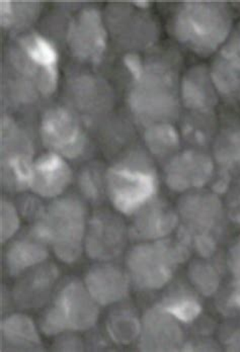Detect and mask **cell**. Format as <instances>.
<instances>
[{"mask_svg":"<svg viewBox=\"0 0 240 352\" xmlns=\"http://www.w3.org/2000/svg\"><path fill=\"white\" fill-rule=\"evenodd\" d=\"M235 23L230 6L224 2H183L175 10L173 33L186 50L206 58L219 51Z\"/></svg>","mask_w":240,"mask_h":352,"instance_id":"cell-1","label":"cell"},{"mask_svg":"<svg viewBox=\"0 0 240 352\" xmlns=\"http://www.w3.org/2000/svg\"><path fill=\"white\" fill-rule=\"evenodd\" d=\"M131 75L133 82L128 104L137 121L146 128L177 119L179 85L171 67L160 61L143 62L140 69Z\"/></svg>","mask_w":240,"mask_h":352,"instance_id":"cell-2","label":"cell"},{"mask_svg":"<svg viewBox=\"0 0 240 352\" xmlns=\"http://www.w3.org/2000/svg\"><path fill=\"white\" fill-rule=\"evenodd\" d=\"M87 224L85 204L76 197H62L45 208L31 234L52 247L62 263H74L85 250Z\"/></svg>","mask_w":240,"mask_h":352,"instance_id":"cell-3","label":"cell"},{"mask_svg":"<svg viewBox=\"0 0 240 352\" xmlns=\"http://www.w3.org/2000/svg\"><path fill=\"white\" fill-rule=\"evenodd\" d=\"M105 182L111 205L125 216H134L155 199L160 186L155 167L141 151L131 152L110 167Z\"/></svg>","mask_w":240,"mask_h":352,"instance_id":"cell-4","label":"cell"},{"mask_svg":"<svg viewBox=\"0 0 240 352\" xmlns=\"http://www.w3.org/2000/svg\"><path fill=\"white\" fill-rule=\"evenodd\" d=\"M185 244L169 240L141 242L126 257V272L130 282L143 291H158L166 287L179 264L188 257Z\"/></svg>","mask_w":240,"mask_h":352,"instance_id":"cell-5","label":"cell"},{"mask_svg":"<svg viewBox=\"0 0 240 352\" xmlns=\"http://www.w3.org/2000/svg\"><path fill=\"white\" fill-rule=\"evenodd\" d=\"M100 305L85 283L69 280L58 292L41 320L40 329L47 336L91 330L100 318Z\"/></svg>","mask_w":240,"mask_h":352,"instance_id":"cell-6","label":"cell"},{"mask_svg":"<svg viewBox=\"0 0 240 352\" xmlns=\"http://www.w3.org/2000/svg\"><path fill=\"white\" fill-rule=\"evenodd\" d=\"M18 47L12 55L16 69L31 85L35 83L42 96H52L59 79L58 53L52 43L33 33L19 38Z\"/></svg>","mask_w":240,"mask_h":352,"instance_id":"cell-7","label":"cell"},{"mask_svg":"<svg viewBox=\"0 0 240 352\" xmlns=\"http://www.w3.org/2000/svg\"><path fill=\"white\" fill-rule=\"evenodd\" d=\"M40 134L50 152L67 160L80 157L87 149L85 130L74 113L66 107H56L45 111Z\"/></svg>","mask_w":240,"mask_h":352,"instance_id":"cell-8","label":"cell"},{"mask_svg":"<svg viewBox=\"0 0 240 352\" xmlns=\"http://www.w3.org/2000/svg\"><path fill=\"white\" fill-rule=\"evenodd\" d=\"M67 45L80 61L100 63L108 46V32L98 10L85 8L75 16L68 27Z\"/></svg>","mask_w":240,"mask_h":352,"instance_id":"cell-9","label":"cell"},{"mask_svg":"<svg viewBox=\"0 0 240 352\" xmlns=\"http://www.w3.org/2000/svg\"><path fill=\"white\" fill-rule=\"evenodd\" d=\"M128 234L129 232L118 217L109 212L96 214L87 224L85 252L94 261L109 263L123 252Z\"/></svg>","mask_w":240,"mask_h":352,"instance_id":"cell-10","label":"cell"},{"mask_svg":"<svg viewBox=\"0 0 240 352\" xmlns=\"http://www.w3.org/2000/svg\"><path fill=\"white\" fill-rule=\"evenodd\" d=\"M214 161L204 152L186 150L175 154L166 167V184L173 192L200 190L214 175Z\"/></svg>","mask_w":240,"mask_h":352,"instance_id":"cell-11","label":"cell"},{"mask_svg":"<svg viewBox=\"0 0 240 352\" xmlns=\"http://www.w3.org/2000/svg\"><path fill=\"white\" fill-rule=\"evenodd\" d=\"M212 82L223 100H240V21L221 48L213 56L209 67Z\"/></svg>","mask_w":240,"mask_h":352,"instance_id":"cell-12","label":"cell"},{"mask_svg":"<svg viewBox=\"0 0 240 352\" xmlns=\"http://www.w3.org/2000/svg\"><path fill=\"white\" fill-rule=\"evenodd\" d=\"M139 346L145 351H175L184 346L181 323L160 305L152 307L141 319Z\"/></svg>","mask_w":240,"mask_h":352,"instance_id":"cell-13","label":"cell"},{"mask_svg":"<svg viewBox=\"0 0 240 352\" xmlns=\"http://www.w3.org/2000/svg\"><path fill=\"white\" fill-rule=\"evenodd\" d=\"M72 176L66 159L48 152L34 161L29 190L43 199H58L72 184Z\"/></svg>","mask_w":240,"mask_h":352,"instance_id":"cell-14","label":"cell"},{"mask_svg":"<svg viewBox=\"0 0 240 352\" xmlns=\"http://www.w3.org/2000/svg\"><path fill=\"white\" fill-rule=\"evenodd\" d=\"M91 297L100 306H110L121 302L128 296L130 278L119 266L109 263L94 264L85 278Z\"/></svg>","mask_w":240,"mask_h":352,"instance_id":"cell-15","label":"cell"},{"mask_svg":"<svg viewBox=\"0 0 240 352\" xmlns=\"http://www.w3.org/2000/svg\"><path fill=\"white\" fill-rule=\"evenodd\" d=\"M179 218L184 221L188 231H194L197 235L210 234L221 222V201L211 192H186L179 206Z\"/></svg>","mask_w":240,"mask_h":352,"instance_id":"cell-16","label":"cell"},{"mask_svg":"<svg viewBox=\"0 0 240 352\" xmlns=\"http://www.w3.org/2000/svg\"><path fill=\"white\" fill-rule=\"evenodd\" d=\"M59 272L55 264L44 263L21 274L14 285L12 297L21 309H37L50 298Z\"/></svg>","mask_w":240,"mask_h":352,"instance_id":"cell-17","label":"cell"},{"mask_svg":"<svg viewBox=\"0 0 240 352\" xmlns=\"http://www.w3.org/2000/svg\"><path fill=\"white\" fill-rule=\"evenodd\" d=\"M179 219L167 204L155 199L134 214L129 234L141 242L166 239L177 228Z\"/></svg>","mask_w":240,"mask_h":352,"instance_id":"cell-18","label":"cell"},{"mask_svg":"<svg viewBox=\"0 0 240 352\" xmlns=\"http://www.w3.org/2000/svg\"><path fill=\"white\" fill-rule=\"evenodd\" d=\"M179 102L198 113H209L217 104L219 94L212 82L209 67L195 66L182 78L179 87Z\"/></svg>","mask_w":240,"mask_h":352,"instance_id":"cell-19","label":"cell"},{"mask_svg":"<svg viewBox=\"0 0 240 352\" xmlns=\"http://www.w3.org/2000/svg\"><path fill=\"white\" fill-rule=\"evenodd\" d=\"M48 255L46 244L32 234L31 238L14 240L8 246L4 257L6 272L12 278H18L32 268L46 263Z\"/></svg>","mask_w":240,"mask_h":352,"instance_id":"cell-20","label":"cell"},{"mask_svg":"<svg viewBox=\"0 0 240 352\" xmlns=\"http://www.w3.org/2000/svg\"><path fill=\"white\" fill-rule=\"evenodd\" d=\"M2 338L8 346L14 349H38L42 346L35 322L28 315L16 313L6 317L1 323Z\"/></svg>","mask_w":240,"mask_h":352,"instance_id":"cell-21","label":"cell"},{"mask_svg":"<svg viewBox=\"0 0 240 352\" xmlns=\"http://www.w3.org/2000/svg\"><path fill=\"white\" fill-rule=\"evenodd\" d=\"M107 331L117 344H130L140 336L141 320L129 309H117L109 315Z\"/></svg>","mask_w":240,"mask_h":352,"instance_id":"cell-22","label":"cell"},{"mask_svg":"<svg viewBox=\"0 0 240 352\" xmlns=\"http://www.w3.org/2000/svg\"><path fill=\"white\" fill-rule=\"evenodd\" d=\"M160 306L179 323H192L200 316L202 305L197 296L186 289L171 292Z\"/></svg>","mask_w":240,"mask_h":352,"instance_id":"cell-23","label":"cell"},{"mask_svg":"<svg viewBox=\"0 0 240 352\" xmlns=\"http://www.w3.org/2000/svg\"><path fill=\"white\" fill-rule=\"evenodd\" d=\"M144 142L150 153L164 157L177 151L179 135L171 123L151 124L145 128Z\"/></svg>","mask_w":240,"mask_h":352,"instance_id":"cell-24","label":"cell"},{"mask_svg":"<svg viewBox=\"0 0 240 352\" xmlns=\"http://www.w3.org/2000/svg\"><path fill=\"white\" fill-rule=\"evenodd\" d=\"M40 12L37 2H17L2 0L0 2V21L6 29L23 28L31 25Z\"/></svg>","mask_w":240,"mask_h":352,"instance_id":"cell-25","label":"cell"},{"mask_svg":"<svg viewBox=\"0 0 240 352\" xmlns=\"http://www.w3.org/2000/svg\"><path fill=\"white\" fill-rule=\"evenodd\" d=\"M188 278L196 291L205 297L214 295L220 285V274L213 264L197 261L188 267Z\"/></svg>","mask_w":240,"mask_h":352,"instance_id":"cell-26","label":"cell"},{"mask_svg":"<svg viewBox=\"0 0 240 352\" xmlns=\"http://www.w3.org/2000/svg\"><path fill=\"white\" fill-rule=\"evenodd\" d=\"M74 96L76 98L77 106L85 111H98L102 104L106 100L105 87L98 85V81L91 77L79 78L74 85Z\"/></svg>","mask_w":240,"mask_h":352,"instance_id":"cell-27","label":"cell"},{"mask_svg":"<svg viewBox=\"0 0 240 352\" xmlns=\"http://www.w3.org/2000/svg\"><path fill=\"white\" fill-rule=\"evenodd\" d=\"M21 226V219L18 209L12 201L3 199L1 201V242L12 239Z\"/></svg>","mask_w":240,"mask_h":352,"instance_id":"cell-28","label":"cell"},{"mask_svg":"<svg viewBox=\"0 0 240 352\" xmlns=\"http://www.w3.org/2000/svg\"><path fill=\"white\" fill-rule=\"evenodd\" d=\"M100 176L96 169L94 170V167H89L81 173L79 186L87 199L94 201L102 194V188H106V182H102Z\"/></svg>","mask_w":240,"mask_h":352,"instance_id":"cell-29","label":"cell"},{"mask_svg":"<svg viewBox=\"0 0 240 352\" xmlns=\"http://www.w3.org/2000/svg\"><path fill=\"white\" fill-rule=\"evenodd\" d=\"M224 147L218 151V159L223 164H239L240 166V131L229 135Z\"/></svg>","mask_w":240,"mask_h":352,"instance_id":"cell-30","label":"cell"},{"mask_svg":"<svg viewBox=\"0 0 240 352\" xmlns=\"http://www.w3.org/2000/svg\"><path fill=\"white\" fill-rule=\"evenodd\" d=\"M228 266L234 280V285H240V239L231 247L228 254Z\"/></svg>","mask_w":240,"mask_h":352,"instance_id":"cell-31","label":"cell"},{"mask_svg":"<svg viewBox=\"0 0 240 352\" xmlns=\"http://www.w3.org/2000/svg\"><path fill=\"white\" fill-rule=\"evenodd\" d=\"M56 346L59 347L61 351H81L83 344L77 337L62 336L58 338Z\"/></svg>","mask_w":240,"mask_h":352,"instance_id":"cell-32","label":"cell"},{"mask_svg":"<svg viewBox=\"0 0 240 352\" xmlns=\"http://www.w3.org/2000/svg\"><path fill=\"white\" fill-rule=\"evenodd\" d=\"M234 293H233V300H234L235 304L240 309V285H234Z\"/></svg>","mask_w":240,"mask_h":352,"instance_id":"cell-33","label":"cell"}]
</instances>
